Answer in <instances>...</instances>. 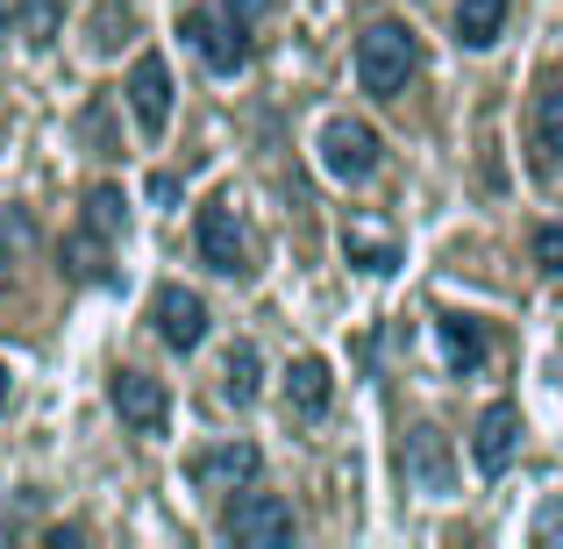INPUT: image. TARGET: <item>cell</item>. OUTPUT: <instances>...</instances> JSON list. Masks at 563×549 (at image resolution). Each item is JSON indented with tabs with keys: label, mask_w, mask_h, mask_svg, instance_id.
Here are the masks:
<instances>
[{
	"label": "cell",
	"mask_w": 563,
	"mask_h": 549,
	"mask_svg": "<svg viewBox=\"0 0 563 549\" xmlns=\"http://www.w3.org/2000/svg\"><path fill=\"white\" fill-rule=\"evenodd\" d=\"M413 65H421V43H413L399 22H372L357 36V86H364V94L393 100L399 86L413 79Z\"/></svg>",
	"instance_id": "6da1fadb"
},
{
	"label": "cell",
	"mask_w": 563,
	"mask_h": 549,
	"mask_svg": "<svg viewBox=\"0 0 563 549\" xmlns=\"http://www.w3.org/2000/svg\"><path fill=\"white\" fill-rule=\"evenodd\" d=\"M321 165H329V179L343 186H364L372 172L385 165V143L372 122H350V114H335L329 129H321Z\"/></svg>",
	"instance_id": "7a4b0ae2"
},
{
	"label": "cell",
	"mask_w": 563,
	"mask_h": 549,
	"mask_svg": "<svg viewBox=\"0 0 563 549\" xmlns=\"http://www.w3.org/2000/svg\"><path fill=\"white\" fill-rule=\"evenodd\" d=\"M221 536L243 549H278V542H292V507L278 493H243L221 514Z\"/></svg>",
	"instance_id": "3957f363"
},
{
	"label": "cell",
	"mask_w": 563,
	"mask_h": 549,
	"mask_svg": "<svg viewBox=\"0 0 563 549\" xmlns=\"http://www.w3.org/2000/svg\"><path fill=\"white\" fill-rule=\"evenodd\" d=\"M186 43L207 57V72H243L250 65V36L235 14H214V8H186Z\"/></svg>",
	"instance_id": "277c9868"
},
{
	"label": "cell",
	"mask_w": 563,
	"mask_h": 549,
	"mask_svg": "<svg viewBox=\"0 0 563 549\" xmlns=\"http://www.w3.org/2000/svg\"><path fill=\"white\" fill-rule=\"evenodd\" d=\"M200 257L214 264L221 278H243L250 272V235H243V221H235L229 200H207L200 207Z\"/></svg>",
	"instance_id": "5b68a950"
},
{
	"label": "cell",
	"mask_w": 563,
	"mask_h": 549,
	"mask_svg": "<svg viewBox=\"0 0 563 549\" xmlns=\"http://www.w3.org/2000/svg\"><path fill=\"white\" fill-rule=\"evenodd\" d=\"M514 450H521V407H514V399H493V407L478 414V436H471V464H478L485 479H499V471L514 464Z\"/></svg>",
	"instance_id": "8992f818"
},
{
	"label": "cell",
	"mask_w": 563,
	"mask_h": 549,
	"mask_svg": "<svg viewBox=\"0 0 563 549\" xmlns=\"http://www.w3.org/2000/svg\"><path fill=\"white\" fill-rule=\"evenodd\" d=\"M151 321H157V336H165V343L179 350V358L207 343V300H200V293H186V286H157Z\"/></svg>",
	"instance_id": "52a82bcc"
},
{
	"label": "cell",
	"mask_w": 563,
	"mask_h": 549,
	"mask_svg": "<svg viewBox=\"0 0 563 549\" xmlns=\"http://www.w3.org/2000/svg\"><path fill=\"white\" fill-rule=\"evenodd\" d=\"M129 108H136L143 136H165V122H172V65L157 51H143L136 72H129Z\"/></svg>",
	"instance_id": "ba28073f"
},
{
	"label": "cell",
	"mask_w": 563,
	"mask_h": 549,
	"mask_svg": "<svg viewBox=\"0 0 563 549\" xmlns=\"http://www.w3.org/2000/svg\"><path fill=\"white\" fill-rule=\"evenodd\" d=\"M114 414H122L136 436H165L172 399H165V385H157L151 371H114Z\"/></svg>",
	"instance_id": "9c48e42d"
},
{
	"label": "cell",
	"mask_w": 563,
	"mask_h": 549,
	"mask_svg": "<svg viewBox=\"0 0 563 549\" xmlns=\"http://www.w3.org/2000/svg\"><path fill=\"white\" fill-rule=\"evenodd\" d=\"M264 471V457H257V442H221V450H200L186 464V479L200 485V493H214V485H250Z\"/></svg>",
	"instance_id": "30bf717a"
},
{
	"label": "cell",
	"mask_w": 563,
	"mask_h": 549,
	"mask_svg": "<svg viewBox=\"0 0 563 549\" xmlns=\"http://www.w3.org/2000/svg\"><path fill=\"white\" fill-rule=\"evenodd\" d=\"M329 399H335V371L321 364V358H292V371H286V407L300 414V421H321V414H329Z\"/></svg>",
	"instance_id": "8fae6325"
},
{
	"label": "cell",
	"mask_w": 563,
	"mask_h": 549,
	"mask_svg": "<svg viewBox=\"0 0 563 549\" xmlns=\"http://www.w3.org/2000/svg\"><path fill=\"white\" fill-rule=\"evenodd\" d=\"M435 336H442V364H450L456 378H471V371L485 364V350H493V343H485V329H478L471 315H442Z\"/></svg>",
	"instance_id": "7c38bea8"
},
{
	"label": "cell",
	"mask_w": 563,
	"mask_h": 549,
	"mask_svg": "<svg viewBox=\"0 0 563 549\" xmlns=\"http://www.w3.org/2000/svg\"><path fill=\"white\" fill-rule=\"evenodd\" d=\"M407 471H413V485H421V493H450V450H442L435 428H413V442H407Z\"/></svg>",
	"instance_id": "4fadbf2b"
},
{
	"label": "cell",
	"mask_w": 563,
	"mask_h": 549,
	"mask_svg": "<svg viewBox=\"0 0 563 549\" xmlns=\"http://www.w3.org/2000/svg\"><path fill=\"white\" fill-rule=\"evenodd\" d=\"M499 29H507V0H456V43L485 51Z\"/></svg>",
	"instance_id": "5bb4252c"
},
{
	"label": "cell",
	"mask_w": 563,
	"mask_h": 549,
	"mask_svg": "<svg viewBox=\"0 0 563 549\" xmlns=\"http://www.w3.org/2000/svg\"><path fill=\"white\" fill-rule=\"evenodd\" d=\"M65 272L79 278V286H100V278H108V235H100V229L65 235Z\"/></svg>",
	"instance_id": "9a60e30c"
},
{
	"label": "cell",
	"mask_w": 563,
	"mask_h": 549,
	"mask_svg": "<svg viewBox=\"0 0 563 549\" xmlns=\"http://www.w3.org/2000/svg\"><path fill=\"white\" fill-rule=\"evenodd\" d=\"M536 157H542V172L563 157V86H542V100H536Z\"/></svg>",
	"instance_id": "2e32d148"
},
{
	"label": "cell",
	"mask_w": 563,
	"mask_h": 549,
	"mask_svg": "<svg viewBox=\"0 0 563 549\" xmlns=\"http://www.w3.org/2000/svg\"><path fill=\"white\" fill-rule=\"evenodd\" d=\"M257 378H264L257 343H235V350H229V364H221V393H229L235 407H250V399H257Z\"/></svg>",
	"instance_id": "e0dca14e"
},
{
	"label": "cell",
	"mask_w": 563,
	"mask_h": 549,
	"mask_svg": "<svg viewBox=\"0 0 563 549\" xmlns=\"http://www.w3.org/2000/svg\"><path fill=\"white\" fill-rule=\"evenodd\" d=\"M343 250H350V264H364V272H393L399 264V243L393 235H372V229H350Z\"/></svg>",
	"instance_id": "ac0fdd59"
},
{
	"label": "cell",
	"mask_w": 563,
	"mask_h": 549,
	"mask_svg": "<svg viewBox=\"0 0 563 549\" xmlns=\"http://www.w3.org/2000/svg\"><path fill=\"white\" fill-rule=\"evenodd\" d=\"M86 229H100V235L122 229V193H114V186H93V193H86Z\"/></svg>",
	"instance_id": "d6986e66"
},
{
	"label": "cell",
	"mask_w": 563,
	"mask_h": 549,
	"mask_svg": "<svg viewBox=\"0 0 563 549\" xmlns=\"http://www.w3.org/2000/svg\"><path fill=\"white\" fill-rule=\"evenodd\" d=\"M29 43H36V51H43V43H57V0H29Z\"/></svg>",
	"instance_id": "ffe728a7"
},
{
	"label": "cell",
	"mask_w": 563,
	"mask_h": 549,
	"mask_svg": "<svg viewBox=\"0 0 563 549\" xmlns=\"http://www.w3.org/2000/svg\"><path fill=\"white\" fill-rule=\"evenodd\" d=\"M536 264H542L550 278H563V229H542V235H536Z\"/></svg>",
	"instance_id": "44dd1931"
},
{
	"label": "cell",
	"mask_w": 563,
	"mask_h": 549,
	"mask_svg": "<svg viewBox=\"0 0 563 549\" xmlns=\"http://www.w3.org/2000/svg\"><path fill=\"white\" fill-rule=\"evenodd\" d=\"M272 8H278V0H229L235 22H257V14H272Z\"/></svg>",
	"instance_id": "7402d4cb"
},
{
	"label": "cell",
	"mask_w": 563,
	"mask_h": 549,
	"mask_svg": "<svg viewBox=\"0 0 563 549\" xmlns=\"http://www.w3.org/2000/svg\"><path fill=\"white\" fill-rule=\"evenodd\" d=\"M536 536H542V542H563V507L542 514V528H536Z\"/></svg>",
	"instance_id": "603a6c76"
},
{
	"label": "cell",
	"mask_w": 563,
	"mask_h": 549,
	"mask_svg": "<svg viewBox=\"0 0 563 549\" xmlns=\"http://www.w3.org/2000/svg\"><path fill=\"white\" fill-rule=\"evenodd\" d=\"M8 385H14V378H8V364H0V407H8Z\"/></svg>",
	"instance_id": "cb8c5ba5"
},
{
	"label": "cell",
	"mask_w": 563,
	"mask_h": 549,
	"mask_svg": "<svg viewBox=\"0 0 563 549\" xmlns=\"http://www.w3.org/2000/svg\"><path fill=\"white\" fill-rule=\"evenodd\" d=\"M0 43H8V0H0Z\"/></svg>",
	"instance_id": "d4e9b609"
},
{
	"label": "cell",
	"mask_w": 563,
	"mask_h": 549,
	"mask_svg": "<svg viewBox=\"0 0 563 549\" xmlns=\"http://www.w3.org/2000/svg\"><path fill=\"white\" fill-rule=\"evenodd\" d=\"M14 229H22V221H0V243H8V235H14Z\"/></svg>",
	"instance_id": "484cf974"
}]
</instances>
